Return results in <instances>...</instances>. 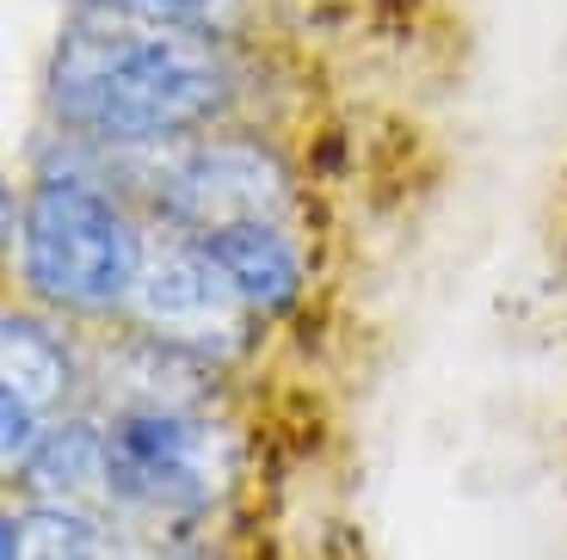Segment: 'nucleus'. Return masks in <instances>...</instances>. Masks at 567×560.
<instances>
[{"mask_svg": "<svg viewBox=\"0 0 567 560\" xmlns=\"http://www.w3.org/2000/svg\"><path fill=\"white\" fill-rule=\"evenodd\" d=\"M204 252L216 259L235 295L247 302V314L266 326L290 321V314L309 309V290H315V252L309 235L290 222H235V228H216V235H198Z\"/></svg>", "mask_w": 567, "mask_h": 560, "instance_id": "8", "label": "nucleus"}, {"mask_svg": "<svg viewBox=\"0 0 567 560\" xmlns=\"http://www.w3.org/2000/svg\"><path fill=\"white\" fill-rule=\"evenodd\" d=\"M155 222L124 191L74 173H25V240L7 259L31 309L69 326H124Z\"/></svg>", "mask_w": 567, "mask_h": 560, "instance_id": "2", "label": "nucleus"}, {"mask_svg": "<svg viewBox=\"0 0 567 560\" xmlns=\"http://www.w3.org/2000/svg\"><path fill=\"white\" fill-rule=\"evenodd\" d=\"M93 401V339L69 321L7 302L0 314V468L13 475L56 419Z\"/></svg>", "mask_w": 567, "mask_h": 560, "instance_id": "6", "label": "nucleus"}, {"mask_svg": "<svg viewBox=\"0 0 567 560\" xmlns=\"http://www.w3.org/2000/svg\"><path fill=\"white\" fill-rule=\"evenodd\" d=\"M105 468H112V437H105V413L81 406L69 419H56L38 437L25 463L7 475L13 499L31 505H74V511H105Z\"/></svg>", "mask_w": 567, "mask_h": 560, "instance_id": "9", "label": "nucleus"}, {"mask_svg": "<svg viewBox=\"0 0 567 560\" xmlns=\"http://www.w3.org/2000/svg\"><path fill=\"white\" fill-rule=\"evenodd\" d=\"M69 7H112V13L204 31V38H223V43H241L247 31V0H69Z\"/></svg>", "mask_w": 567, "mask_h": 560, "instance_id": "11", "label": "nucleus"}, {"mask_svg": "<svg viewBox=\"0 0 567 560\" xmlns=\"http://www.w3.org/2000/svg\"><path fill=\"white\" fill-rule=\"evenodd\" d=\"M105 437H112L105 518L142 536L210 530L247 468V444L223 406H210V413H112Z\"/></svg>", "mask_w": 567, "mask_h": 560, "instance_id": "3", "label": "nucleus"}, {"mask_svg": "<svg viewBox=\"0 0 567 560\" xmlns=\"http://www.w3.org/2000/svg\"><path fill=\"white\" fill-rule=\"evenodd\" d=\"M43 124L93 148L155 155L241 124V43L155 25L112 7H69L38 69Z\"/></svg>", "mask_w": 567, "mask_h": 560, "instance_id": "1", "label": "nucleus"}, {"mask_svg": "<svg viewBox=\"0 0 567 560\" xmlns=\"http://www.w3.org/2000/svg\"><path fill=\"white\" fill-rule=\"evenodd\" d=\"M19 240H25V185H7L0 191V247H7V259L19 252Z\"/></svg>", "mask_w": 567, "mask_h": 560, "instance_id": "12", "label": "nucleus"}, {"mask_svg": "<svg viewBox=\"0 0 567 560\" xmlns=\"http://www.w3.org/2000/svg\"><path fill=\"white\" fill-rule=\"evenodd\" d=\"M124 326L192 351V357L216 364L223 376L254 364L259 345H266V321L247 314V302L216 271L204 240L179 235V228H155L148 235V259H142V278H136V295H130Z\"/></svg>", "mask_w": 567, "mask_h": 560, "instance_id": "5", "label": "nucleus"}, {"mask_svg": "<svg viewBox=\"0 0 567 560\" xmlns=\"http://www.w3.org/2000/svg\"><path fill=\"white\" fill-rule=\"evenodd\" d=\"M136 210L155 228H179V235H216L235 222L302 228V173L278 136L228 124L198 142L142 155Z\"/></svg>", "mask_w": 567, "mask_h": 560, "instance_id": "4", "label": "nucleus"}, {"mask_svg": "<svg viewBox=\"0 0 567 560\" xmlns=\"http://www.w3.org/2000/svg\"><path fill=\"white\" fill-rule=\"evenodd\" d=\"M117 523L105 511L7 499L0 511V560H105Z\"/></svg>", "mask_w": 567, "mask_h": 560, "instance_id": "10", "label": "nucleus"}, {"mask_svg": "<svg viewBox=\"0 0 567 560\" xmlns=\"http://www.w3.org/2000/svg\"><path fill=\"white\" fill-rule=\"evenodd\" d=\"M228 376L192 351L136 326H105L93 339V413H210Z\"/></svg>", "mask_w": 567, "mask_h": 560, "instance_id": "7", "label": "nucleus"}]
</instances>
